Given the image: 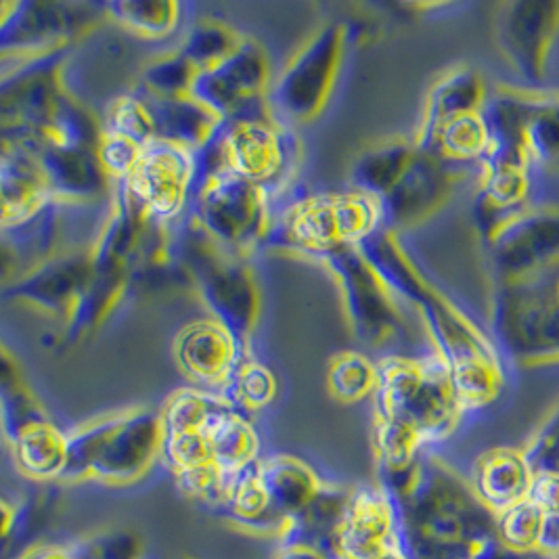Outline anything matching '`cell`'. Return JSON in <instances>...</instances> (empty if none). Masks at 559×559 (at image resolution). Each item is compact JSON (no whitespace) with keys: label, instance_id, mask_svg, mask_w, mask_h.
Returning a JSON list of instances; mask_svg holds the SVG:
<instances>
[{"label":"cell","instance_id":"34","mask_svg":"<svg viewBox=\"0 0 559 559\" xmlns=\"http://www.w3.org/2000/svg\"><path fill=\"white\" fill-rule=\"evenodd\" d=\"M130 287L127 275H93L72 312L63 323L68 342H80L102 325L103 321L122 302Z\"/></svg>","mask_w":559,"mask_h":559},{"label":"cell","instance_id":"41","mask_svg":"<svg viewBox=\"0 0 559 559\" xmlns=\"http://www.w3.org/2000/svg\"><path fill=\"white\" fill-rule=\"evenodd\" d=\"M495 531L503 547L515 554H538L545 533V513L531 499L495 515Z\"/></svg>","mask_w":559,"mask_h":559},{"label":"cell","instance_id":"14","mask_svg":"<svg viewBox=\"0 0 559 559\" xmlns=\"http://www.w3.org/2000/svg\"><path fill=\"white\" fill-rule=\"evenodd\" d=\"M497 283L536 280L559 271V205H526L486 239Z\"/></svg>","mask_w":559,"mask_h":559},{"label":"cell","instance_id":"44","mask_svg":"<svg viewBox=\"0 0 559 559\" xmlns=\"http://www.w3.org/2000/svg\"><path fill=\"white\" fill-rule=\"evenodd\" d=\"M528 499L545 513L540 554L559 559V472H536Z\"/></svg>","mask_w":559,"mask_h":559},{"label":"cell","instance_id":"48","mask_svg":"<svg viewBox=\"0 0 559 559\" xmlns=\"http://www.w3.org/2000/svg\"><path fill=\"white\" fill-rule=\"evenodd\" d=\"M20 559H78L74 545H43V547H34L29 549L26 556Z\"/></svg>","mask_w":559,"mask_h":559},{"label":"cell","instance_id":"31","mask_svg":"<svg viewBox=\"0 0 559 559\" xmlns=\"http://www.w3.org/2000/svg\"><path fill=\"white\" fill-rule=\"evenodd\" d=\"M524 150L533 170L559 175V91H531Z\"/></svg>","mask_w":559,"mask_h":559},{"label":"cell","instance_id":"18","mask_svg":"<svg viewBox=\"0 0 559 559\" xmlns=\"http://www.w3.org/2000/svg\"><path fill=\"white\" fill-rule=\"evenodd\" d=\"M93 275L88 246L78 248L55 255L49 262L27 271L26 275L4 283L2 298L34 306L66 323Z\"/></svg>","mask_w":559,"mask_h":559},{"label":"cell","instance_id":"45","mask_svg":"<svg viewBox=\"0 0 559 559\" xmlns=\"http://www.w3.org/2000/svg\"><path fill=\"white\" fill-rule=\"evenodd\" d=\"M143 150L145 147L132 143L130 139L102 130L97 157L102 162V168L105 170L107 178L111 182H118V180H127L130 177V173L136 166Z\"/></svg>","mask_w":559,"mask_h":559},{"label":"cell","instance_id":"42","mask_svg":"<svg viewBox=\"0 0 559 559\" xmlns=\"http://www.w3.org/2000/svg\"><path fill=\"white\" fill-rule=\"evenodd\" d=\"M102 128L107 132L120 134L130 139L132 143L147 147L155 141L152 111L147 103L143 102L136 93L127 91L114 102L107 103L103 109Z\"/></svg>","mask_w":559,"mask_h":559},{"label":"cell","instance_id":"22","mask_svg":"<svg viewBox=\"0 0 559 559\" xmlns=\"http://www.w3.org/2000/svg\"><path fill=\"white\" fill-rule=\"evenodd\" d=\"M534 469L524 449L495 447L472 463L469 484L490 513H501L531 497Z\"/></svg>","mask_w":559,"mask_h":559},{"label":"cell","instance_id":"32","mask_svg":"<svg viewBox=\"0 0 559 559\" xmlns=\"http://www.w3.org/2000/svg\"><path fill=\"white\" fill-rule=\"evenodd\" d=\"M205 433L212 444L214 463L225 474H233L260 459V438L250 417L230 405H225L214 415Z\"/></svg>","mask_w":559,"mask_h":559},{"label":"cell","instance_id":"46","mask_svg":"<svg viewBox=\"0 0 559 559\" xmlns=\"http://www.w3.org/2000/svg\"><path fill=\"white\" fill-rule=\"evenodd\" d=\"M524 453L536 472H559V403L540 421Z\"/></svg>","mask_w":559,"mask_h":559},{"label":"cell","instance_id":"3","mask_svg":"<svg viewBox=\"0 0 559 559\" xmlns=\"http://www.w3.org/2000/svg\"><path fill=\"white\" fill-rule=\"evenodd\" d=\"M162 415L147 407L107 413L68 433V463L61 480L134 483L162 455Z\"/></svg>","mask_w":559,"mask_h":559},{"label":"cell","instance_id":"36","mask_svg":"<svg viewBox=\"0 0 559 559\" xmlns=\"http://www.w3.org/2000/svg\"><path fill=\"white\" fill-rule=\"evenodd\" d=\"M216 394L235 411L250 415L275 401L277 380L266 365L248 355L233 367L227 382L221 385Z\"/></svg>","mask_w":559,"mask_h":559},{"label":"cell","instance_id":"33","mask_svg":"<svg viewBox=\"0 0 559 559\" xmlns=\"http://www.w3.org/2000/svg\"><path fill=\"white\" fill-rule=\"evenodd\" d=\"M109 24L143 40L170 38L182 20V4L175 0H118L103 2Z\"/></svg>","mask_w":559,"mask_h":559},{"label":"cell","instance_id":"19","mask_svg":"<svg viewBox=\"0 0 559 559\" xmlns=\"http://www.w3.org/2000/svg\"><path fill=\"white\" fill-rule=\"evenodd\" d=\"M453 189V166L417 150L405 175L378 204L382 212V227L401 233L421 225L449 202Z\"/></svg>","mask_w":559,"mask_h":559},{"label":"cell","instance_id":"21","mask_svg":"<svg viewBox=\"0 0 559 559\" xmlns=\"http://www.w3.org/2000/svg\"><path fill=\"white\" fill-rule=\"evenodd\" d=\"M0 202L2 230L24 225L55 202L36 153L9 141H2L0 153Z\"/></svg>","mask_w":559,"mask_h":559},{"label":"cell","instance_id":"6","mask_svg":"<svg viewBox=\"0 0 559 559\" xmlns=\"http://www.w3.org/2000/svg\"><path fill=\"white\" fill-rule=\"evenodd\" d=\"M177 246L189 283L200 292L210 317L229 331L241 348L250 350L260 292L248 260L223 252L191 216L177 230Z\"/></svg>","mask_w":559,"mask_h":559},{"label":"cell","instance_id":"1","mask_svg":"<svg viewBox=\"0 0 559 559\" xmlns=\"http://www.w3.org/2000/svg\"><path fill=\"white\" fill-rule=\"evenodd\" d=\"M382 486L401 506L411 559H495L501 549L495 513L469 478L432 453Z\"/></svg>","mask_w":559,"mask_h":559},{"label":"cell","instance_id":"35","mask_svg":"<svg viewBox=\"0 0 559 559\" xmlns=\"http://www.w3.org/2000/svg\"><path fill=\"white\" fill-rule=\"evenodd\" d=\"M221 508L227 509L237 524H248V526L269 524V528L273 526L281 533V524L271 513L269 495L262 483L260 459L233 474H225Z\"/></svg>","mask_w":559,"mask_h":559},{"label":"cell","instance_id":"8","mask_svg":"<svg viewBox=\"0 0 559 559\" xmlns=\"http://www.w3.org/2000/svg\"><path fill=\"white\" fill-rule=\"evenodd\" d=\"M490 328L501 355L520 367L559 362V271L515 283H497Z\"/></svg>","mask_w":559,"mask_h":559},{"label":"cell","instance_id":"26","mask_svg":"<svg viewBox=\"0 0 559 559\" xmlns=\"http://www.w3.org/2000/svg\"><path fill=\"white\" fill-rule=\"evenodd\" d=\"M260 472L271 513L280 522L281 531L289 520L302 515L325 486L310 465L292 455L260 459Z\"/></svg>","mask_w":559,"mask_h":559},{"label":"cell","instance_id":"24","mask_svg":"<svg viewBox=\"0 0 559 559\" xmlns=\"http://www.w3.org/2000/svg\"><path fill=\"white\" fill-rule=\"evenodd\" d=\"M32 152L36 153L45 170L55 202L72 205L107 202L114 182L105 175L97 152H61V150H32Z\"/></svg>","mask_w":559,"mask_h":559},{"label":"cell","instance_id":"2","mask_svg":"<svg viewBox=\"0 0 559 559\" xmlns=\"http://www.w3.org/2000/svg\"><path fill=\"white\" fill-rule=\"evenodd\" d=\"M415 314L430 350L449 369L463 415L490 407L508 383L506 360L495 342L433 285Z\"/></svg>","mask_w":559,"mask_h":559},{"label":"cell","instance_id":"51","mask_svg":"<svg viewBox=\"0 0 559 559\" xmlns=\"http://www.w3.org/2000/svg\"><path fill=\"white\" fill-rule=\"evenodd\" d=\"M182 559H185V558H182Z\"/></svg>","mask_w":559,"mask_h":559},{"label":"cell","instance_id":"40","mask_svg":"<svg viewBox=\"0 0 559 559\" xmlns=\"http://www.w3.org/2000/svg\"><path fill=\"white\" fill-rule=\"evenodd\" d=\"M331 396L340 403H360L373 399L378 388V362L360 353H340L333 356L328 369Z\"/></svg>","mask_w":559,"mask_h":559},{"label":"cell","instance_id":"25","mask_svg":"<svg viewBox=\"0 0 559 559\" xmlns=\"http://www.w3.org/2000/svg\"><path fill=\"white\" fill-rule=\"evenodd\" d=\"M356 250L388 287V292L413 312L432 289V283L426 281L417 264L403 250L399 233L378 227L356 243Z\"/></svg>","mask_w":559,"mask_h":559},{"label":"cell","instance_id":"39","mask_svg":"<svg viewBox=\"0 0 559 559\" xmlns=\"http://www.w3.org/2000/svg\"><path fill=\"white\" fill-rule=\"evenodd\" d=\"M195 76H198V70L191 66V61L175 49L152 59L139 72L132 91L159 97V99L187 97L191 93V84Z\"/></svg>","mask_w":559,"mask_h":559},{"label":"cell","instance_id":"13","mask_svg":"<svg viewBox=\"0 0 559 559\" xmlns=\"http://www.w3.org/2000/svg\"><path fill=\"white\" fill-rule=\"evenodd\" d=\"M271 84L269 55L255 38L243 36L227 59L198 72L189 95L223 120H271Z\"/></svg>","mask_w":559,"mask_h":559},{"label":"cell","instance_id":"5","mask_svg":"<svg viewBox=\"0 0 559 559\" xmlns=\"http://www.w3.org/2000/svg\"><path fill=\"white\" fill-rule=\"evenodd\" d=\"M298 139L277 120H223L214 136L193 152V187L233 175L262 187L271 202L285 191L296 166ZM191 187V191H193Z\"/></svg>","mask_w":559,"mask_h":559},{"label":"cell","instance_id":"27","mask_svg":"<svg viewBox=\"0 0 559 559\" xmlns=\"http://www.w3.org/2000/svg\"><path fill=\"white\" fill-rule=\"evenodd\" d=\"M136 95L147 103L152 111L155 139L175 143L189 152H198L200 147H204L223 124L221 116H216L210 107L193 99L191 95L175 97V99H159L143 93H136Z\"/></svg>","mask_w":559,"mask_h":559},{"label":"cell","instance_id":"20","mask_svg":"<svg viewBox=\"0 0 559 559\" xmlns=\"http://www.w3.org/2000/svg\"><path fill=\"white\" fill-rule=\"evenodd\" d=\"M178 369L195 388L218 392L233 367L250 355L216 319H198L178 331L173 344Z\"/></svg>","mask_w":559,"mask_h":559},{"label":"cell","instance_id":"23","mask_svg":"<svg viewBox=\"0 0 559 559\" xmlns=\"http://www.w3.org/2000/svg\"><path fill=\"white\" fill-rule=\"evenodd\" d=\"M488 84L472 66H453L436 78L421 105V114L411 136L415 145L426 143L433 130L469 111H483L488 99Z\"/></svg>","mask_w":559,"mask_h":559},{"label":"cell","instance_id":"30","mask_svg":"<svg viewBox=\"0 0 559 559\" xmlns=\"http://www.w3.org/2000/svg\"><path fill=\"white\" fill-rule=\"evenodd\" d=\"M488 145L490 132L483 111H469L436 128L426 143L415 147L419 152L430 153L447 166H457L469 162L480 164Z\"/></svg>","mask_w":559,"mask_h":559},{"label":"cell","instance_id":"47","mask_svg":"<svg viewBox=\"0 0 559 559\" xmlns=\"http://www.w3.org/2000/svg\"><path fill=\"white\" fill-rule=\"evenodd\" d=\"M273 559H333L328 556L325 551H321L319 547L314 545H308V543H298V540H292V543H281L277 554Z\"/></svg>","mask_w":559,"mask_h":559},{"label":"cell","instance_id":"37","mask_svg":"<svg viewBox=\"0 0 559 559\" xmlns=\"http://www.w3.org/2000/svg\"><path fill=\"white\" fill-rule=\"evenodd\" d=\"M2 378H0V407H2V433L7 444L36 421L47 419L49 415L34 394L22 382L17 367L9 355H2Z\"/></svg>","mask_w":559,"mask_h":559},{"label":"cell","instance_id":"49","mask_svg":"<svg viewBox=\"0 0 559 559\" xmlns=\"http://www.w3.org/2000/svg\"><path fill=\"white\" fill-rule=\"evenodd\" d=\"M373 559H411L407 549L405 547H396V549H390V551H383L382 556Z\"/></svg>","mask_w":559,"mask_h":559},{"label":"cell","instance_id":"15","mask_svg":"<svg viewBox=\"0 0 559 559\" xmlns=\"http://www.w3.org/2000/svg\"><path fill=\"white\" fill-rule=\"evenodd\" d=\"M559 36L558 0H511L495 15V40L509 66L533 86L549 68Z\"/></svg>","mask_w":559,"mask_h":559},{"label":"cell","instance_id":"10","mask_svg":"<svg viewBox=\"0 0 559 559\" xmlns=\"http://www.w3.org/2000/svg\"><path fill=\"white\" fill-rule=\"evenodd\" d=\"M317 260L337 283L344 312L356 340L369 348L399 355L396 348L405 346L411 335L408 308L388 292L365 258L358 254L356 246L335 248Z\"/></svg>","mask_w":559,"mask_h":559},{"label":"cell","instance_id":"28","mask_svg":"<svg viewBox=\"0 0 559 559\" xmlns=\"http://www.w3.org/2000/svg\"><path fill=\"white\" fill-rule=\"evenodd\" d=\"M9 447L22 476L36 483L61 480L68 463V433L61 432L49 417L32 424Z\"/></svg>","mask_w":559,"mask_h":559},{"label":"cell","instance_id":"7","mask_svg":"<svg viewBox=\"0 0 559 559\" xmlns=\"http://www.w3.org/2000/svg\"><path fill=\"white\" fill-rule=\"evenodd\" d=\"M382 227L378 202L358 191L294 198L273 216L266 248L319 258L342 246H356Z\"/></svg>","mask_w":559,"mask_h":559},{"label":"cell","instance_id":"11","mask_svg":"<svg viewBox=\"0 0 559 559\" xmlns=\"http://www.w3.org/2000/svg\"><path fill=\"white\" fill-rule=\"evenodd\" d=\"M346 40L348 27L342 22L319 27L273 80L269 107L281 127H302L323 114L342 68Z\"/></svg>","mask_w":559,"mask_h":559},{"label":"cell","instance_id":"43","mask_svg":"<svg viewBox=\"0 0 559 559\" xmlns=\"http://www.w3.org/2000/svg\"><path fill=\"white\" fill-rule=\"evenodd\" d=\"M173 474L204 467L214 463L212 444L207 433L193 430V432L164 433L162 438V455Z\"/></svg>","mask_w":559,"mask_h":559},{"label":"cell","instance_id":"38","mask_svg":"<svg viewBox=\"0 0 559 559\" xmlns=\"http://www.w3.org/2000/svg\"><path fill=\"white\" fill-rule=\"evenodd\" d=\"M241 34L214 17H200L187 29L178 51L182 52L198 72L210 70L227 59L241 43Z\"/></svg>","mask_w":559,"mask_h":559},{"label":"cell","instance_id":"12","mask_svg":"<svg viewBox=\"0 0 559 559\" xmlns=\"http://www.w3.org/2000/svg\"><path fill=\"white\" fill-rule=\"evenodd\" d=\"M103 22V4L95 2H0L2 57H34L72 47Z\"/></svg>","mask_w":559,"mask_h":559},{"label":"cell","instance_id":"9","mask_svg":"<svg viewBox=\"0 0 559 559\" xmlns=\"http://www.w3.org/2000/svg\"><path fill=\"white\" fill-rule=\"evenodd\" d=\"M189 216L227 254L248 260L273 227V202L254 182L233 175L207 178L191 191Z\"/></svg>","mask_w":559,"mask_h":559},{"label":"cell","instance_id":"16","mask_svg":"<svg viewBox=\"0 0 559 559\" xmlns=\"http://www.w3.org/2000/svg\"><path fill=\"white\" fill-rule=\"evenodd\" d=\"M193 173V152L155 139L141 152L127 185L150 218L173 225L191 204Z\"/></svg>","mask_w":559,"mask_h":559},{"label":"cell","instance_id":"29","mask_svg":"<svg viewBox=\"0 0 559 559\" xmlns=\"http://www.w3.org/2000/svg\"><path fill=\"white\" fill-rule=\"evenodd\" d=\"M415 153L417 147L413 139L405 136H394L369 147L358 155L350 170V189L380 204L405 175Z\"/></svg>","mask_w":559,"mask_h":559},{"label":"cell","instance_id":"17","mask_svg":"<svg viewBox=\"0 0 559 559\" xmlns=\"http://www.w3.org/2000/svg\"><path fill=\"white\" fill-rule=\"evenodd\" d=\"M396 547H405L399 501L382 484L353 488L335 533L337 559H373Z\"/></svg>","mask_w":559,"mask_h":559},{"label":"cell","instance_id":"4","mask_svg":"<svg viewBox=\"0 0 559 559\" xmlns=\"http://www.w3.org/2000/svg\"><path fill=\"white\" fill-rule=\"evenodd\" d=\"M373 417L407 426L430 449L457 430L463 411L440 356L390 355L378 360Z\"/></svg>","mask_w":559,"mask_h":559},{"label":"cell","instance_id":"50","mask_svg":"<svg viewBox=\"0 0 559 559\" xmlns=\"http://www.w3.org/2000/svg\"><path fill=\"white\" fill-rule=\"evenodd\" d=\"M545 559H558V558H549V556H545Z\"/></svg>","mask_w":559,"mask_h":559}]
</instances>
